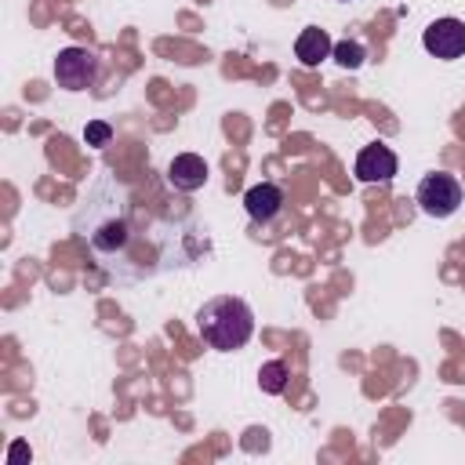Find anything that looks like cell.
<instances>
[{
    "label": "cell",
    "instance_id": "6da1fadb",
    "mask_svg": "<svg viewBox=\"0 0 465 465\" xmlns=\"http://www.w3.org/2000/svg\"><path fill=\"white\" fill-rule=\"evenodd\" d=\"M196 327H200V338L218 349V352H236L251 341L254 334V312L243 298L236 294H218L211 302L200 305L196 312Z\"/></svg>",
    "mask_w": 465,
    "mask_h": 465
},
{
    "label": "cell",
    "instance_id": "7a4b0ae2",
    "mask_svg": "<svg viewBox=\"0 0 465 465\" xmlns=\"http://www.w3.org/2000/svg\"><path fill=\"white\" fill-rule=\"evenodd\" d=\"M418 207L429 214V218H450L458 207H461V185L454 174L447 171H432L418 182V193H414Z\"/></svg>",
    "mask_w": 465,
    "mask_h": 465
},
{
    "label": "cell",
    "instance_id": "3957f363",
    "mask_svg": "<svg viewBox=\"0 0 465 465\" xmlns=\"http://www.w3.org/2000/svg\"><path fill=\"white\" fill-rule=\"evenodd\" d=\"M94 73H98V62L87 47H65L54 58V80L65 91H87L94 84Z\"/></svg>",
    "mask_w": 465,
    "mask_h": 465
},
{
    "label": "cell",
    "instance_id": "277c9868",
    "mask_svg": "<svg viewBox=\"0 0 465 465\" xmlns=\"http://www.w3.org/2000/svg\"><path fill=\"white\" fill-rule=\"evenodd\" d=\"M421 47L432 54V58H443V62H454L465 54V22L461 18H436L425 25L421 33Z\"/></svg>",
    "mask_w": 465,
    "mask_h": 465
},
{
    "label": "cell",
    "instance_id": "5b68a950",
    "mask_svg": "<svg viewBox=\"0 0 465 465\" xmlns=\"http://www.w3.org/2000/svg\"><path fill=\"white\" fill-rule=\"evenodd\" d=\"M396 167H400V160H396V153L389 149V145H381V142H371V145H363L360 149V156H356V178L360 182H392V174H396Z\"/></svg>",
    "mask_w": 465,
    "mask_h": 465
},
{
    "label": "cell",
    "instance_id": "8992f818",
    "mask_svg": "<svg viewBox=\"0 0 465 465\" xmlns=\"http://www.w3.org/2000/svg\"><path fill=\"white\" fill-rule=\"evenodd\" d=\"M167 182L182 193H196L207 185V160L196 156V153H178L171 163H167Z\"/></svg>",
    "mask_w": 465,
    "mask_h": 465
},
{
    "label": "cell",
    "instance_id": "52a82bcc",
    "mask_svg": "<svg viewBox=\"0 0 465 465\" xmlns=\"http://www.w3.org/2000/svg\"><path fill=\"white\" fill-rule=\"evenodd\" d=\"M243 207H247V214H251L254 222L269 225V222L283 211V193H280V185H272V182H258V185H251V189L243 193Z\"/></svg>",
    "mask_w": 465,
    "mask_h": 465
},
{
    "label": "cell",
    "instance_id": "ba28073f",
    "mask_svg": "<svg viewBox=\"0 0 465 465\" xmlns=\"http://www.w3.org/2000/svg\"><path fill=\"white\" fill-rule=\"evenodd\" d=\"M331 51H334V40H331L327 29H320V25H305V29L298 33V40H294V54H298V62H302L305 69H316L323 58H331Z\"/></svg>",
    "mask_w": 465,
    "mask_h": 465
},
{
    "label": "cell",
    "instance_id": "9c48e42d",
    "mask_svg": "<svg viewBox=\"0 0 465 465\" xmlns=\"http://www.w3.org/2000/svg\"><path fill=\"white\" fill-rule=\"evenodd\" d=\"M91 243H94L98 251H116V247H124V243H127V222H105L102 229H94Z\"/></svg>",
    "mask_w": 465,
    "mask_h": 465
},
{
    "label": "cell",
    "instance_id": "30bf717a",
    "mask_svg": "<svg viewBox=\"0 0 465 465\" xmlns=\"http://www.w3.org/2000/svg\"><path fill=\"white\" fill-rule=\"evenodd\" d=\"M258 385H262V392H283L287 389V363L283 360H269V363H262V371H258Z\"/></svg>",
    "mask_w": 465,
    "mask_h": 465
},
{
    "label": "cell",
    "instance_id": "8fae6325",
    "mask_svg": "<svg viewBox=\"0 0 465 465\" xmlns=\"http://www.w3.org/2000/svg\"><path fill=\"white\" fill-rule=\"evenodd\" d=\"M331 58H334L341 69H360L363 58H367V47H363L360 40H341V44H334Z\"/></svg>",
    "mask_w": 465,
    "mask_h": 465
},
{
    "label": "cell",
    "instance_id": "7c38bea8",
    "mask_svg": "<svg viewBox=\"0 0 465 465\" xmlns=\"http://www.w3.org/2000/svg\"><path fill=\"white\" fill-rule=\"evenodd\" d=\"M84 142L94 145V149H102V145L113 142V127H109L105 120H87V127H84Z\"/></svg>",
    "mask_w": 465,
    "mask_h": 465
},
{
    "label": "cell",
    "instance_id": "4fadbf2b",
    "mask_svg": "<svg viewBox=\"0 0 465 465\" xmlns=\"http://www.w3.org/2000/svg\"><path fill=\"white\" fill-rule=\"evenodd\" d=\"M25 454H29V450H25L22 443H15V447H11V461H18V458H25Z\"/></svg>",
    "mask_w": 465,
    "mask_h": 465
}]
</instances>
